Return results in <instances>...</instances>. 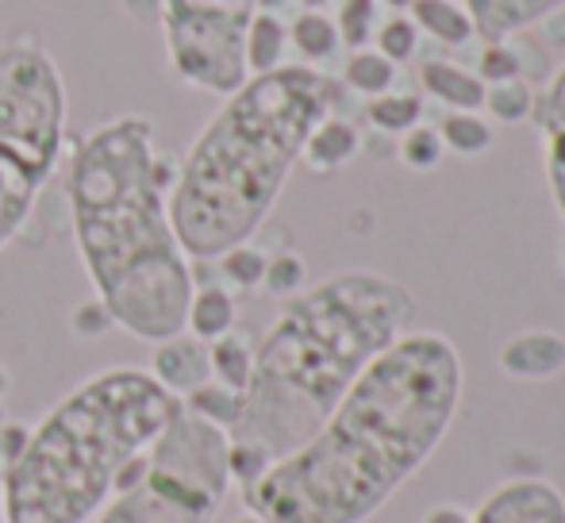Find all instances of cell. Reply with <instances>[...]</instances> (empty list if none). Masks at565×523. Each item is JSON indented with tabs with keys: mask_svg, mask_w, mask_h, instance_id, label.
I'll return each instance as SVG.
<instances>
[{
	"mask_svg": "<svg viewBox=\"0 0 565 523\" xmlns=\"http://www.w3.org/2000/svg\"><path fill=\"white\" fill-rule=\"evenodd\" d=\"M466 393L461 354L439 331H408L370 362L320 431L238 489L266 523H365L439 450Z\"/></svg>",
	"mask_w": 565,
	"mask_h": 523,
	"instance_id": "cell-1",
	"label": "cell"
},
{
	"mask_svg": "<svg viewBox=\"0 0 565 523\" xmlns=\"http://www.w3.org/2000/svg\"><path fill=\"white\" fill-rule=\"evenodd\" d=\"M416 320V297L373 269H342L289 297L254 346L231 439V481H258L274 462L308 442Z\"/></svg>",
	"mask_w": 565,
	"mask_h": 523,
	"instance_id": "cell-2",
	"label": "cell"
},
{
	"mask_svg": "<svg viewBox=\"0 0 565 523\" xmlns=\"http://www.w3.org/2000/svg\"><path fill=\"white\" fill-rule=\"evenodd\" d=\"M178 166L154 124L124 113L70 147L66 201L77 255L116 328L142 343L185 331L196 277L170 224Z\"/></svg>",
	"mask_w": 565,
	"mask_h": 523,
	"instance_id": "cell-3",
	"label": "cell"
},
{
	"mask_svg": "<svg viewBox=\"0 0 565 523\" xmlns=\"http://www.w3.org/2000/svg\"><path fill=\"white\" fill-rule=\"evenodd\" d=\"M342 82L320 66L250 74L189 147L170 189V224L181 250L216 262L250 243L281 201L316 124L335 116Z\"/></svg>",
	"mask_w": 565,
	"mask_h": 523,
	"instance_id": "cell-4",
	"label": "cell"
},
{
	"mask_svg": "<svg viewBox=\"0 0 565 523\" xmlns=\"http://www.w3.org/2000/svg\"><path fill=\"white\" fill-rule=\"evenodd\" d=\"M178 408L181 396L150 370L116 366L85 377L31 427L23 455L4 470L8 523L93 520Z\"/></svg>",
	"mask_w": 565,
	"mask_h": 523,
	"instance_id": "cell-5",
	"label": "cell"
},
{
	"mask_svg": "<svg viewBox=\"0 0 565 523\" xmlns=\"http://www.w3.org/2000/svg\"><path fill=\"white\" fill-rule=\"evenodd\" d=\"M70 97L35 35L0 43V250L23 232L66 154Z\"/></svg>",
	"mask_w": 565,
	"mask_h": 523,
	"instance_id": "cell-6",
	"label": "cell"
},
{
	"mask_svg": "<svg viewBox=\"0 0 565 523\" xmlns=\"http://www.w3.org/2000/svg\"><path fill=\"white\" fill-rule=\"evenodd\" d=\"M231 485L227 431L181 404L147 455L127 466L97 523H216Z\"/></svg>",
	"mask_w": 565,
	"mask_h": 523,
	"instance_id": "cell-7",
	"label": "cell"
},
{
	"mask_svg": "<svg viewBox=\"0 0 565 523\" xmlns=\"http://www.w3.org/2000/svg\"><path fill=\"white\" fill-rule=\"evenodd\" d=\"M258 0H162L170 70L189 89L227 97L246 82V28Z\"/></svg>",
	"mask_w": 565,
	"mask_h": 523,
	"instance_id": "cell-8",
	"label": "cell"
},
{
	"mask_svg": "<svg viewBox=\"0 0 565 523\" xmlns=\"http://www.w3.org/2000/svg\"><path fill=\"white\" fill-rule=\"evenodd\" d=\"M469 523H565V497L546 478H512L484 497Z\"/></svg>",
	"mask_w": 565,
	"mask_h": 523,
	"instance_id": "cell-9",
	"label": "cell"
},
{
	"mask_svg": "<svg viewBox=\"0 0 565 523\" xmlns=\"http://www.w3.org/2000/svg\"><path fill=\"white\" fill-rule=\"evenodd\" d=\"M150 377H154L162 389H170L173 396H189L193 389H201L204 382H212V362H209V343H201L189 331L154 343L150 354Z\"/></svg>",
	"mask_w": 565,
	"mask_h": 523,
	"instance_id": "cell-10",
	"label": "cell"
},
{
	"mask_svg": "<svg viewBox=\"0 0 565 523\" xmlns=\"http://www.w3.org/2000/svg\"><path fill=\"white\" fill-rule=\"evenodd\" d=\"M500 370L515 382H551L565 370V339L543 328L520 331L500 346Z\"/></svg>",
	"mask_w": 565,
	"mask_h": 523,
	"instance_id": "cell-11",
	"label": "cell"
},
{
	"mask_svg": "<svg viewBox=\"0 0 565 523\" xmlns=\"http://www.w3.org/2000/svg\"><path fill=\"white\" fill-rule=\"evenodd\" d=\"M461 4L469 8L477 35H484V43L512 39L520 31L565 12V0H461Z\"/></svg>",
	"mask_w": 565,
	"mask_h": 523,
	"instance_id": "cell-12",
	"label": "cell"
},
{
	"mask_svg": "<svg viewBox=\"0 0 565 523\" xmlns=\"http://www.w3.org/2000/svg\"><path fill=\"white\" fill-rule=\"evenodd\" d=\"M419 85L447 113H481L484 105V82L473 70L458 66V62H424L419 66Z\"/></svg>",
	"mask_w": 565,
	"mask_h": 523,
	"instance_id": "cell-13",
	"label": "cell"
},
{
	"mask_svg": "<svg viewBox=\"0 0 565 523\" xmlns=\"http://www.w3.org/2000/svg\"><path fill=\"white\" fill-rule=\"evenodd\" d=\"M358 147H362L358 131L350 128L347 120H339V116H328V120H320V124H316V131L308 135L300 162H305L308 170H316V173H335L358 154Z\"/></svg>",
	"mask_w": 565,
	"mask_h": 523,
	"instance_id": "cell-14",
	"label": "cell"
},
{
	"mask_svg": "<svg viewBox=\"0 0 565 523\" xmlns=\"http://www.w3.org/2000/svg\"><path fill=\"white\" fill-rule=\"evenodd\" d=\"M408 20L416 23L424 35H431L435 43H447V46H466L469 39L477 35L473 15H469V8L458 4V0H412Z\"/></svg>",
	"mask_w": 565,
	"mask_h": 523,
	"instance_id": "cell-15",
	"label": "cell"
},
{
	"mask_svg": "<svg viewBox=\"0 0 565 523\" xmlns=\"http://www.w3.org/2000/svg\"><path fill=\"white\" fill-rule=\"evenodd\" d=\"M285 54H289V23L277 12H254L243 43L246 74H269L285 66Z\"/></svg>",
	"mask_w": 565,
	"mask_h": 523,
	"instance_id": "cell-16",
	"label": "cell"
},
{
	"mask_svg": "<svg viewBox=\"0 0 565 523\" xmlns=\"http://www.w3.org/2000/svg\"><path fill=\"white\" fill-rule=\"evenodd\" d=\"M235 297L224 285H201L193 289V300H189V316H185V331L196 335L201 343H212V339L235 331Z\"/></svg>",
	"mask_w": 565,
	"mask_h": 523,
	"instance_id": "cell-17",
	"label": "cell"
},
{
	"mask_svg": "<svg viewBox=\"0 0 565 523\" xmlns=\"http://www.w3.org/2000/svg\"><path fill=\"white\" fill-rule=\"evenodd\" d=\"M289 46H297V54L305 58V66H320L323 70L342 51L335 20H331L328 12L300 8L297 20L289 23Z\"/></svg>",
	"mask_w": 565,
	"mask_h": 523,
	"instance_id": "cell-18",
	"label": "cell"
},
{
	"mask_svg": "<svg viewBox=\"0 0 565 523\" xmlns=\"http://www.w3.org/2000/svg\"><path fill=\"white\" fill-rule=\"evenodd\" d=\"M339 82H342V89H354V93H362V97H381V93L393 89L396 66L385 54L373 51V46H358V51H350L347 62H342Z\"/></svg>",
	"mask_w": 565,
	"mask_h": 523,
	"instance_id": "cell-19",
	"label": "cell"
},
{
	"mask_svg": "<svg viewBox=\"0 0 565 523\" xmlns=\"http://www.w3.org/2000/svg\"><path fill=\"white\" fill-rule=\"evenodd\" d=\"M209 362H212V382L243 393L246 382H250L254 346L246 343L243 335L227 331V335H220V339H212V343H209Z\"/></svg>",
	"mask_w": 565,
	"mask_h": 523,
	"instance_id": "cell-20",
	"label": "cell"
},
{
	"mask_svg": "<svg viewBox=\"0 0 565 523\" xmlns=\"http://www.w3.org/2000/svg\"><path fill=\"white\" fill-rule=\"evenodd\" d=\"M435 131H439L443 147L458 158H477L492 147V124L481 113H447V120Z\"/></svg>",
	"mask_w": 565,
	"mask_h": 523,
	"instance_id": "cell-21",
	"label": "cell"
},
{
	"mask_svg": "<svg viewBox=\"0 0 565 523\" xmlns=\"http://www.w3.org/2000/svg\"><path fill=\"white\" fill-rule=\"evenodd\" d=\"M419 116H424V105H419L416 93H393L388 89V93H381V97H370V105H365V120L385 135L412 131L419 124Z\"/></svg>",
	"mask_w": 565,
	"mask_h": 523,
	"instance_id": "cell-22",
	"label": "cell"
},
{
	"mask_svg": "<svg viewBox=\"0 0 565 523\" xmlns=\"http://www.w3.org/2000/svg\"><path fill=\"white\" fill-rule=\"evenodd\" d=\"M481 108L497 124H523V120H531V108H535V89H531L523 77H515V82L484 85V105Z\"/></svg>",
	"mask_w": 565,
	"mask_h": 523,
	"instance_id": "cell-23",
	"label": "cell"
},
{
	"mask_svg": "<svg viewBox=\"0 0 565 523\" xmlns=\"http://www.w3.org/2000/svg\"><path fill=\"white\" fill-rule=\"evenodd\" d=\"M181 404H185L193 416L209 419V424L224 427V431H231L238 419V404H243V393L227 389V385L220 382H204L201 389H193L189 396H181Z\"/></svg>",
	"mask_w": 565,
	"mask_h": 523,
	"instance_id": "cell-24",
	"label": "cell"
},
{
	"mask_svg": "<svg viewBox=\"0 0 565 523\" xmlns=\"http://www.w3.org/2000/svg\"><path fill=\"white\" fill-rule=\"evenodd\" d=\"M416 46H419V28L408 20V15H401V12L388 15V20L381 23L377 31H373V51L385 54L393 66L416 58Z\"/></svg>",
	"mask_w": 565,
	"mask_h": 523,
	"instance_id": "cell-25",
	"label": "cell"
},
{
	"mask_svg": "<svg viewBox=\"0 0 565 523\" xmlns=\"http://www.w3.org/2000/svg\"><path fill=\"white\" fill-rule=\"evenodd\" d=\"M216 262H220V274H224L235 289L250 292V289H262V277H266L269 255H262L254 243H238V247L224 250Z\"/></svg>",
	"mask_w": 565,
	"mask_h": 523,
	"instance_id": "cell-26",
	"label": "cell"
},
{
	"mask_svg": "<svg viewBox=\"0 0 565 523\" xmlns=\"http://www.w3.org/2000/svg\"><path fill=\"white\" fill-rule=\"evenodd\" d=\"M335 28H339V43L347 51L370 46L373 31H377V0H342Z\"/></svg>",
	"mask_w": 565,
	"mask_h": 523,
	"instance_id": "cell-27",
	"label": "cell"
},
{
	"mask_svg": "<svg viewBox=\"0 0 565 523\" xmlns=\"http://www.w3.org/2000/svg\"><path fill=\"white\" fill-rule=\"evenodd\" d=\"M443 158H447V147H443V139H439V131H435V128L416 124L412 131L401 135V162L408 166V170L431 173Z\"/></svg>",
	"mask_w": 565,
	"mask_h": 523,
	"instance_id": "cell-28",
	"label": "cell"
},
{
	"mask_svg": "<svg viewBox=\"0 0 565 523\" xmlns=\"http://www.w3.org/2000/svg\"><path fill=\"white\" fill-rule=\"evenodd\" d=\"M308 266L300 255H292V250H281V255H274L266 262V277H262V289L269 292V297H297L300 289H308Z\"/></svg>",
	"mask_w": 565,
	"mask_h": 523,
	"instance_id": "cell-29",
	"label": "cell"
},
{
	"mask_svg": "<svg viewBox=\"0 0 565 523\" xmlns=\"http://www.w3.org/2000/svg\"><path fill=\"white\" fill-rule=\"evenodd\" d=\"M531 124L543 139L565 135V66L546 82L543 93H535V108H531Z\"/></svg>",
	"mask_w": 565,
	"mask_h": 523,
	"instance_id": "cell-30",
	"label": "cell"
},
{
	"mask_svg": "<svg viewBox=\"0 0 565 523\" xmlns=\"http://www.w3.org/2000/svg\"><path fill=\"white\" fill-rule=\"evenodd\" d=\"M477 77H481L484 85H497V82H515V77H523V66H520V54L512 51V43L508 39H492V43H484L481 51V62H477Z\"/></svg>",
	"mask_w": 565,
	"mask_h": 523,
	"instance_id": "cell-31",
	"label": "cell"
},
{
	"mask_svg": "<svg viewBox=\"0 0 565 523\" xmlns=\"http://www.w3.org/2000/svg\"><path fill=\"white\" fill-rule=\"evenodd\" d=\"M70 328H74L77 339H100V335H108V331L116 328V320H113V312H108V308L93 297V300H85V305L74 308V316H70Z\"/></svg>",
	"mask_w": 565,
	"mask_h": 523,
	"instance_id": "cell-32",
	"label": "cell"
},
{
	"mask_svg": "<svg viewBox=\"0 0 565 523\" xmlns=\"http://www.w3.org/2000/svg\"><path fill=\"white\" fill-rule=\"evenodd\" d=\"M543 150H546V185H551V196L558 204V216L565 220V135L543 139Z\"/></svg>",
	"mask_w": 565,
	"mask_h": 523,
	"instance_id": "cell-33",
	"label": "cell"
},
{
	"mask_svg": "<svg viewBox=\"0 0 565 523\" xmlns=\"http://www.w3.org/2000/svg\"><path fill=\"white\" fill-rule=\"evenodd\" d=\"M28 439H31V424H20V419H4L0 424V470H8L23 455Z\"/></svg>",
	"mask_w": 565,
	"mask_h": 523,
	"instance_id": "cell-34",
	"label": "cell"
},
{
	"mask_svg": "<svg viewBox=\"0 0 565 523\" xmlns=\"http://www.w3.org/2000/svg\"><path fill=\"white\" fill-rule=\"evenodd\" d=\"M469 520H473V512L458 509V504H439V509L427 512L424 523H469Z\"/></svg>",
	"mask_w": 565,
	"mask_h": 523,
	"instance_id": "cell-35",
	"label": "cell"
},
{
	"mask_svg": "<svg viewBox=\"0 0 565 523\" xmlns=\"http://www.w3.org/2000/svg\"><path fill=\"white\" fill-rule=\"evenodd\" d=\"M289 4H297V0H258V12H281Z\"/></svg>",
	"mask_w": 565,
	"mask_h": 523,
	"instance_id": "cell-36",
	"label": "cell"
},
{
	"mask_svg": "<svg viewBox=\"0 0 565 523\" xmlns=\"http://www.w3.org/2000/svg\"><path fill=\"white\" fill-rule=\"evenodd\" d=\"M300 8H312V12H323L328 4H335V0H297Z\"/></svg>",
	"mask_w": 565,
	"mask_h": 523,
	"instance_id": "cell-37",
	"label": "cell"
},
{
	"mask_svg": "<svg viewBox=\"0 0 565 523\" xmlns=\"http://www.w3.org/2000/svg\"><path fill=\"white\" fill-rule=\"evenodd\" d=\"M377 4L393 8V12H408V8H412V0H377Z\"/></svg>",
	"mask_w": 565,
	"mask_h": 523,
	"instance_id": "cell-38",
	"label": "cell"
},
{
	"mask_svg": "<svg viewBox=\"0 0 565 523\" xmlns=\"http://www.w3.org/2000/svg\"><path fill=\"white\" fill-rule=\"evenodd\" d=\"M12 389V377H8V370L0 366V401H4V393Z\"/></svg>",
	"mask_w": 565,
	"mask_h": 523,
	"instance_id": "cell-39",
	"label": "cell"
},
{
	"mask_svg": "<svg viewBox=\"0 0 565 523\" xmlns=\"http://www.w3.org/2000/svg\"><path fill=\"white\" fill-rule=\"evenodd\" d=\"M235 523H266V520H258V516H250V512H246L243 520H235Z\"/></svg>",
	"mask_w": 565,
	"mask_h": 523,
	"instance_id": "cell-40",
	"label": "cell"
},
{
	"mask_svg": "<svg viewBox=\"0 0 565 523\" xmlns=\"http://www.w3.org/2000/svg\"><path fill=\"white\" fill-rule=\"evenodd\" d=\"M0 523H8V516H4V493H0Z\"/></svg>",
	"mask_w": 565,
	"mask_h": 523,
	"instance_id": "cell-41",
	"label": "cell"
},
{
	"mask_svg": "<svg viewBox=\"0 0 565 523\" xmlns=\"http://www.w3.org/2000/svg\"><path fill=\"white\" fill-rule=\"evenodd\" d=\"M0 424H4V404H0Z\"/></svg>",
	"mask_w": 565,
	"mask_h": 523,
	"instance_id": "cell-42",
	"label": "cell"
},
{
	"mask_svg": "<svg viewBox=\"0 0 565 523\" xmlns=\"http://www.w3.org/2000/svg\"><path fill=\"white\" fill-rule=\"evenodd\" d=\"M562 262H565V243H562Z\"/></svg>",
	"mask_w": 565,
	"mask_h": 523,
	"instance_id": "cell-43",
	"label": "cell"
}]
</instances>
